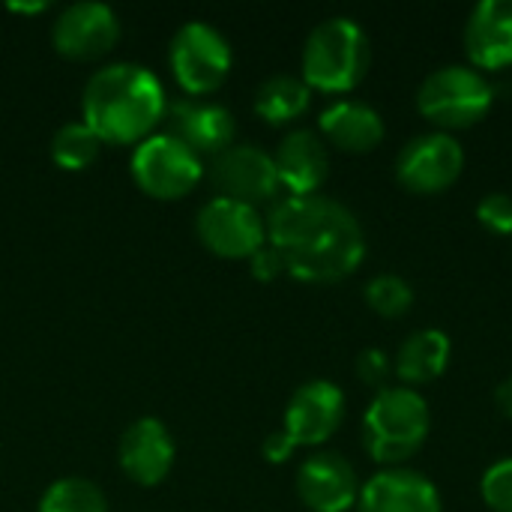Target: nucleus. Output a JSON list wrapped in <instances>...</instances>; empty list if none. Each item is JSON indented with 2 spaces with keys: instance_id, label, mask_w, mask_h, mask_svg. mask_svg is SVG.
<instances>
[{
  "instance_id": "obj_1",
  "label": "nucleus",
  "mask_w": 512,
  "mask_h": 512,
  "mask_svg": "<svg viewBox=\"0 0 512 512\" xmlns=\"http://www.w3.org/2000/svg\"><path fill=\"white\" fill-rule=\"evenodd\" d=\"M267 243L282 255L285 273L309 285H333L360 270L366 231L360 219L327 195H288L267 213Z\"/></svg>"
},
{
  "instance_id": "obj_2",
  "label": "nucleus",
  "mask_w": 512,
  "mask_h": 512,
  "mask_svg": "<svg viewBox=\"0 0 512 512\" xmlns=\"http://www.w3.org/2000/svg\"><path fill=\"white\" fill-rule=\"evenodd\" d=\"M165 87L141 63H108L96 69L81 93L84 123L102 144L144 141L165 117Z\"/></svg>"
},
{
  "instance_id": "obj_3",
  "label": "nucleus",
  "mask_w": 512,
  "mask_h": 512,
  "mask_svg": "<svg viewBox=\"0 0 512 512\" xmlns=\"http://www.w3.org/2000/svg\"><path fill=\"white\" fill-rule=\"evenodd\" d=\"M432 414L420 390L384 387L372 396L363 414V447L384 468H402L429 441Z\"/></svg>"
},
{
  "instance_id": "obj_4",
  "label": "nucleus",
  "mask_w": 512,
  "mask_h": 512,
  "mask_svg": "<svg viewBox=\"0 0 512 512\" xmlns=\"http://www.w3.org/2000/svg\"><path fill=\"white\" fill-rule=\"evenodd\" d=\"M303 81L321 93H351L372 66V39L360 21L348 15L324 18L303 45Z\"/></svg>"
},
{
  "instance_id": "obj_5",
  "label": "nucleus",
  "mask_w": 512,
  "mask_h": 512,
  "mask_svg": "<svg viewBox=\"0 0 512 512\" xmlns=\"http://www.w3.org/2000/svg\"><path fill=\"white\" fill-rule=\"evenodd\" d=\"M495 105V84L471 63L432 69L417 87V111L435 132H459L477 126Z\"/></svg>"
},
{
  "instance_id": "obj_6",
  "label": "nucleus",
  "mask_w": 512,
  "mask_h": 512,
  "mask_svg": "<svg viewBox=\"0 0 512 512\" xmlns=\"http://www.w3.org/2000/svg\"><path fill=\"white\" fill-rule=\"evenodd\" d=\"M168 63L177 78V84L192 93L204 96L222 87V81L231 72V45L228 39L207 21H186L171 36Z\"/></svg>"
},
{
  "instance_id": "obj_7",
  "label": "nucleus",
  "mask_w": 512,
  "mask_h": 512,
  "mask_svg": "<svg viewBox=\"0 0 512 512\" xmlns=\"http://www.w3.org/2000/svg\"><path fill=\"white\" fill-rule=\"evenodd\" d=\"M204 174L201 156L168 132L147 135L132 153V177L141 192L159 201L189 195Z\"/></svg>"
},
{
  "instance_id": "obj_8",
  "label": "nucleus",
  "mask_w": 512,
  "mask_h": 512,
  "mask_svg": "<svg viewBox=\"0 0 512 512\" xmlns=\"http://www.w3.org/2000/svg\"><path fill=\"white\" fill-rule=\"evenodd\" d=\"M465 171V147L456 135L423 132L414 135L396 156L393 174L411 195H441Z\"/></svg>"
},
{
  "instance_id": "obj_9",
  "label": "nucleus",
  "mask_w": 512,
  "mask_h": 512,
  "mask_svg": "<svg viewBox=\"0 0 512 512\" xmlns=\"http://www.w3.org/2000/svg\"><path fill=\"white\" fill-rule=\"evenodd\" d=\"M195 234L219 258H252L267 243V222L258 207L216 195L198 210Z\"/></svg>"
},
{
  "instance_id": "obj_10",
  "label": "nucleus",
  "mask_w": 512,
  "mask_h": 512,
  "mask_svg": "<svg viewBox=\"0 0 512 512\" xmlns=\"http://www.w3.org/2000/svg\"><path fill=\"white\" fill-rule=\"evenodd\" d=\"M120 39V18L108 3L78 0L66 6L51 24L54 48L69 60L105 57Z\"/></svg>"
},
{
  "instance_id": "obj_11",
  "label": "nucleus",
  "mask_w": 512,
  "mask_h": 512,
  "mask_svg": "<svg viewBox=\"0 0 512 512\" xmlns=\"http://www.w3.org/2000/svg\"><path fill=\"white\" fill-rule=\"evenodd\" d=\"M345 420V393L327 378L306 381L294 390L285 408L282 432L294 447H321L327 444Z\"/></svg>"
},
{
  "instance_id": "obj_12",
  "label": "nucleus",
  "mask_w": 512,
  "mask_h": 512,
  "mask_svg": "<svg viewBox=\"0 0 512 512\" xmlns=\"http://www.w3.org/2000/svg\"><path fill=\"white\" fill-rule=\"evenodd\" d=\"M210 180L222 198L243 201L249 207L270 201L279 192L276 162L267 150L255 144H231L219 156H213Z\"/></svg>"
},
{
  "instance_id": "obj_13",
  "label": "nucleus",
  "mask_w": 512,
  "mask_h": 512,
  "mask_svg": "<svg viewBox=\"0 0 512 512\" xmlns=\"http://www.w3.org/2000/svg\"><path fill=\"white\" fill-rule=\"evenodd\" d=\"M165 132L183 141L198 156H219L234 144L237 123L225 105L198 102V99H174L165 105Z\"/></svg>"
},
{
  "instance_id": "obj_14",
  "label": "nucleus",
  "mask_w": 512,
  "mask_h": 512,
  "mask_svg": "<svg viewBox=\"0 0 512 512\" xmlns=\"http://www.w3.org/2000/svg\"><path fill=\"white\" fill-rule=\"evenodd\" d=\"M297 495L312 512H348L357 507L360 480L345 456L324 450L297 468Z\"/></svg>"
},
{
  "instance_id": "obj_15",
  "label": "nucleus",
  "mask_w": 512,
  "mask_h": 512,
  "mask_svg": "<svg viewBox=\"0 0 512 512\" xmlns=\"http://www.w3.org/2000/svg\"><path fill=\"white\" fill-rule=\"evenodd\" d=\"M357 512H444L438 486L411 468H384L360 486Z\"/></svg>"
},
{
  "instance_id": "obj_16",
  "label": "nucleus",
  "mask_w": 512,
  "mask_h": 512,
  "mask_svg": "<svg viewBox=\"0 0 512 512\" xmlns=\"http://www.w3.org/2000/svg\"><path fill=\"white\" fill-rule=\"evenodd\" d=\"M117 459L132 483L156 486L168 477L174 465V438L162 420L141 417L120 435Z\"/></svg>"
},
{
  "instance_id": "obj_17",
  "label": "nucleus",
  "mask_w": 512,
  "mask_h": 512,
  "mask_svg": "<svg viewBox=\"0 0 512 512\" xmlns=\"http://www.w3.org/2000/svg\"><path fill=\"white\" fill-rule=\"evenodd\" d=\"M465 54L474 69L512 66V0H483L465 21Z\"/></svg>"
},
{
  "instance_id": "obj_18",
  "label": "nucleus",
  "mask_w": 512,
  "mask_h": 512,
  "mask_svg": "<svg viewBox=\"0 0 512 512\" xmlns=\"http://www.w3.org/2000/svg\"><path fill=\"white\" fill-rule=\"evenodd\" d=\"M273 162H276L279 186H285L291 195H318V189L330 174L327 144L312 129H291L279 141Z\"/></svg>"
},
{
  "instance_id": "obj_19",
  "label": "nucleus",
  "mask_w": 512,
  "mask_h": 512,
  "mask_svg": "<svg viewBox=\"0 0 512 512\" xmlns=\"http://www.w3.org/2000/svg\"><path fill=\"white\" fill-rule=\"evenodd\" d=\"M318 129L327 144L345 153H372L387 135L381 111L360 99H339L327 105L318 117Z\"/></svg>"
},
{
  "instance_id": "obj_20",
  "label": "nucleus",
  "mask_w": 512,
  "mask_h": 512,
  "mask_svg": "<svg viewBox=\"0 0 512 512\" xmlns=\"http://www.w3.org/2000/svg\"><path fill=\"white\" fill-rule=\"evenodd\" d=\"M450 357H453L450 336L444 330L423 327V330H414L399 345L396 360H393V375L402 381V387L420 390L423 384H432L447 372Z\"/></svg>"
},
{
  "instance_id": "obj_21",
  "label": "nucleus",
  "mask_w": 512,
  "mask_h": 512,
  "mask_svg": "<svg viewBox=\"0 0 512 512\" xmlns=\"http://www.w3.org/2000/svg\"><path fill=\"white\" fill-rule=\"evenodd\" d=\"M309 102H312V87L300 75H288V72H276L264 78L255 90V111L273 126L303 117Z\"/></svg>"
},
{
  "instance_id": "obj_22",
  "label": "nucleus",
  "mask_w": 512,
  "mask_h": 512,
  "mask_svg": "<svg viewBox=\"0 0 512 512\" xmlns=\"http://www.w3.org/2000/svg\"><path fill=\"white\" fill-rule=\"evenodd\" d=\"M102 141L84 120L63 123L51 138V159L66 171H84L99 159Z\"/></svg>"
},
{
  "instance_id": "obj_23",
  "label": "nucleus",
  "mask_w": 512,
  "mask_h": 512,
  "mask_svg": "<svg viewBox=\"0 0 512 512\" xmlns=\"http://www.w3.org/2000/svg\"><path fill=\"white\" fill-rule=\"evenodd\" d=\"M36 512H108L102 489L84 477H63L45 489Z\"/></svg>"
},
{
  "instance_id": "obj_24",
  "label": "nucleus",
  "mask_w": 512,
  "mask_h": 512,
  "mask_svg": "<svg viewBox=\"0 0 512 512\" xmlns=\"http://www.w3.org/2000/svg\"><path fill=\"white\" fill-rule=\"evenodd\" d=\"M363 297L369 309L381 318H405L414 309V288L405 276L396 273H378L366 282Z\"/></svg>"
},
{
  "instance_id": "obj_25",
  "label": "nucleus",
  "mask_w": 512,
  "mask_h": 512,
  "mask_svg": "<svg viewBox=\"0 0 512 512\" xmlns=\"http://www.w3.org/2000/svg\"><path fill=\"white\" fill-rule=\"evenodd\" d=\"M480 498L492 512H512V456L486 468L480 480Z\"/></svg>"
},
{
  "instance_id": "obj_26",
  "label": "nucleus",
  "mask_w": 512,
  "mask_h": 512,
  "mask_svg": "<svg viewBox=\"0 0 512 512\" xmlns=\"http://www.w3.org/2000/svg\"><path fill=\"white\" fill-rule=\"evenodd\" d=\"M477 219L486 231L512 237V195L507 192H489L477 204Z\"/></svg>"
},
{
  "instance_id": "obj_27",
  "label": "nucleus",
  "mask_w": 512,
  "mask_h": 512,
  "mask_svg": "<svg viewBox=\"0 0 512 512\" xmlns=\"http://www.w3.org/2000/svg\"><path fill=\"white\" fill-rule=\"evenodd\" d=\"M354 369H357V378H360L366 387H372L375 393L384 390V387H390L387 381L393 378V360H390L387 351H381V348H366V351H360Z\"/></svg>"
},
{
  "instance_id": "obj_28",
  "label": "nucleus",
  "mask_w": 512,
  "mask_h": 512,
  "mask_svg": "<svg viewBox=\"0 0 512 512\" xmlns=\"http://www.w3.org/2000/svg\"><path fill=\"white\" fill-rule=\"evenodd\" d=\"M249 267H252V276L261 279V282H273V279H279V276L285 273V261H282V255H279L270 243H264V246L249 258Z\"/></svg>"
},
{
  "instance_id": "obj_29",
  "label": "nucleus",
  "mask_w": 512,
  "mask_h": 512,
  "mask_svg": "<svg viewBox=\"0 0 512 512\" xmlns=\"http://www.w3.org/2000/svg\"><path fill=\"white\" fill-rule=\"evenodd\" d=\"M294 450H297V447H294V441H291L282 429H279V432H270V435L264 438V444H261L264 459H267V462H273V465L288 462Z\"/></svg>"
},
{
  "instance_id": "obj_30",
  "label": "nucleus",
  "mask_w": 512,
  "mask_h": 512,
  "mask_svg": "<svg viewBox=\"0 0 512 512\" xmlns=\"http://www.w3.org/2000/svg\"><path fill=\"white\" fill-rule=\"evenodd\" d=\"M495 405H498V411H501L507 420H512V375L498 384V390H495Z\"/></svg>"
},
{
  "instance_id": "obj_31",
  "label": "nucleus",
  "mask_w": 512,
  "mask_h": 512,
  "mask_svg": "<svg viewBox=\"0 0 512 512\" xmlns=\"http://www.w3.org/2000/svg\"><path fill=\"white\" fill-rule=\"evenodd\" d=\"M9 9H15V12H42V9H48V3H9Z\"/></svg>"
}]
</instances>
